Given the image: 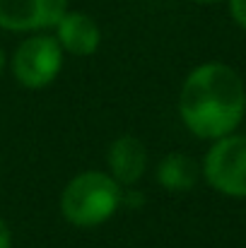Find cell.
I'll return each mask as SVG.
<instances>
[{
	"label": "cell",
	"mask_w": 246,
	"mask_h": 248,
	"mask_svg": "<svg viewBox=\"0 0 246 248\" xmlns=\"http://www.w3.org/2000/svg\"><path fill=\"white\" fill-rule=\"evenodd\" d=\"M179 113L186 128L203 140L232 135L246 113V92L239 73L225 63L198 65L181 87Z\"/></svg>",
	"instance_id": "obj_1"
},
{
	"label": "cell",
	"mask_w": 246,
	"mask_h": 248,
	"mask_svg": "<svg viewBox=\"0 0 246 248\" xmlns=\"http://www.w3.org/2000/svg\"><path fill=\"white\" fill-rule=\"evenodd\" d=\"M123 202L121 186L104 171H82L68 181L61 195V212L73 227H99Z\"/></svg>",
	"instance_id": "obj_2"
},
{
	"label": "cell",
	"mask_w": 246,
	"mask_h": 248,
	"mask_svg": "<svg viewBox=\"0 0 246 248\" xmlns=\"http://www.w3.org/2000/svg\"><path fill=\"white\" fill-rule=\"evenodd\" d=\"M63 65V48L56 41V36L49 34H34L24 39L10 61V70L15 80L27 89H41L49 87L58 78Z\"/></svg>",
	"instance_id": "obj_3"
},
{
	"label": "cell",
	"mask_w": 246,
	"mask_h": 248,
	"mask_svg": "<svg viewBox=\"0 0 246 248\" xmlns=\"http://www.w3.org/2000/svg\"><path fill=\"white\" fill-rule=\"evenodd\" d=\"M205 181L222 195L246 198V135L215 140L203 162Z\"/></svg>",
	"instance_id": "obj_4"
},
{
	"label": "cell",
	"mask_w": 246,
	"mask_h": 248,
	"mask_svg": "<svg viewBox=\"0 0 246 248\" xmlns=\"http://www.w3.org/2000/svg\"><path fill=\"white\" fill-rule=\"evenodd\" d=\"M68 12V0H0V29H51Z\"/></svg>",
	"instance_id": "obj_5"
},
{
	"label": "cell",
	"mask_w": 246,
	"mask_h": 248,
	"mask_svg": "<svg viewBox=\"0 0 246 248\" xmlns=\"http://www.w3.org/2000/svg\"><path fill=\"white\" fill-rule=\"evenodd\" d=\"M106 166H109V176L118 186H133L135 181H140V176L145 173V166H148L145 145L133 135L116 138L109 145Z\"/></svg>",
	"instance_id": "obj_6"
},
{
	"label": "cell",
	"mask_w": 246,
	"mask_h": 248,
	"mask_svg": "<svg viewBox=\"0 0 246 248\" xmlns=\"http://www.w3.org/2000/svg\"><path fill=\"white\" fill-rule=\"evenodd\" d=\"M56 41L61 44L63 51L84 58L99 48L101 31H99V24L87 12H70L68 10L56 24Z\"/></svg>",
	"instance_id": "obj_7"
},
{
	"label": "cell",
	"mask_w": 246,
	"mask_h": 248,
	"mask_svg": "<svg viewBox=\"0 0 246 248\" xmlns=\"http://www.w3.org/2000/svg\"><path fill=\"white\" fill-rule=\"evenodd\" d=\"M198 176H200V169L198 164L181 155V152H174V155H166L160 166H157V181L160 186L171 190V193H183V190H191L196 183H198Z\"/></svg>",
	"instance_id": "obj_8"
},
{
	"label": "cell",
	"mask_w": 246,
	"mask_h": 248,
	"mask_svg": "<svg viewBox=\"0 0 246 248\" xmlns=\"http://www.w3.org/2000/svg\"><path fill=\"white\" fill-rule=\"evenodd\" d=\"M230 15L239 27L246 29V0H230Z\"/></svg>",
	"instance_id": "obj_9"
},
{
	"label": "cell",
	"mask_w": 246,
	"mask_h": 248,
	"mask_svg": "<svg viewBox=\"0 0 246 248\" xmlns=\"http://www.w3.org/2000/svg\"><path fill=\"white\" fill-rule=\"evenodd\" d=\"M0 248H12V232L5 219H0Z\"/></svg>",
	"instance_id": "obj_10"
},
{
	"label": "cell",
	"mask_w": 246,
	"mask_h": 248,
	"mask_svg": "<svg viewBox=\"0 0 246 248\" xmlns=\"http://www.w3.org/2000/svg\"><path fill=\"white\" fill-rule=\"evenodd\" d=\"M5 65H7V58H5V51L0 48V73L5 70Z\"/></svg>",
	"instance_id": "obj_11"
},
{
	"label": "cell",
	"mask_w": 246,
	"mask_h": 248,
	"mask_svg": "<svg viewBox=\"0 0 246 248\" xmlns=\"http://www.w3.org/2000/svg\"><path fill=\"white\" fill-rule=\"evenodd\" d=\"M188 2H196V5H213V2H222V0H188Z\"/></svg>",
	"instance_id": "obj_12"
}]
</instances>
